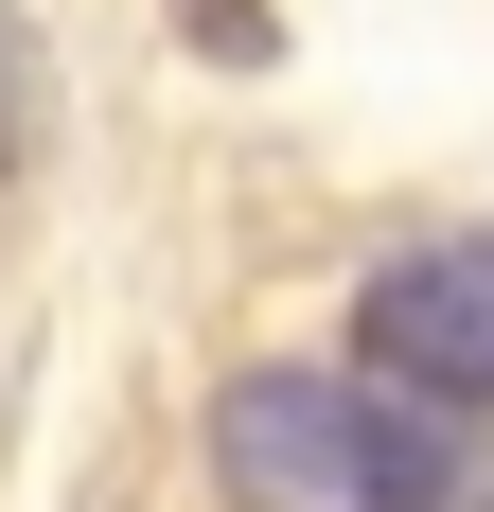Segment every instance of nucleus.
<instances>
[{
  "instance_id": "1",
  "label": "nucleus",
  "mask_w": 494,
  "mask_h": 512,
  "mask_svg": "<svg viewBox=\"0 0 494 512\" xmlns=\"http://www.w3.org/2000/svg\"><path fill=\"white\" fill-rule=\"evenodd\" d=\"M212 460L265 512H459L477 495V442L442 407L371 389V371H230L212 389Z\"/></svg>"
},
{
  "instance_id": "2",
  "label": "nucleus",
  "mask_w": 494,
  "mask_h": 512,
  "mask_svg": "<svg viewBox=\"0 0 494 512\" xmlns=\"http://www.w3.org/2000/svg\"><path fill=\"white\" fill-rule=\"evenodd\" d=\"M353 371L442 424H494V230H442L353 283Z\"/></svg>"
},
{
  "instance_id": "3",
  "label": "nucleus",
  "mask_w": 494,
  "mask_h": 512,
  "mask_svg": "<svg viewBox=\"0 0 494 512\" xmlns=\"http://www.w3.org/2000/svg\"><path fill=\"white\" fill-rule=\"evenodd\" d=\"M0 159H36V71H18V18H0Z\"/></svg>"
}]
</instances>
